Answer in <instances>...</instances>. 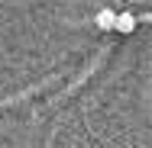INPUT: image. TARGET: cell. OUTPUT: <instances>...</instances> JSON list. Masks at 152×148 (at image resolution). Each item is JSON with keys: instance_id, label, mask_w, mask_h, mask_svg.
<instances>
[{"instance_id": "6da1fadb", "label": "cell", "mask_w": 152, "mask_h": 148, "mask_svg": "<svg viewBox=\"0 0 152 148\" xmlns=\"http://www.w3.org/2000/svg\"><path fill=\"white\" fill-rule=\"evenodd\" d=\"M117 16H120L117 10L104 6V10H100V13L94 16V26H97V29H104V32H110V29H117Z\"/></svg>"}, {"instance_id": "7a4b0ae2", "label": "cell", "mask_w": 152, "mask_h": 148, "mask_svg": "<svg viewBox=\"0 0 152 148\" xmlns=\"http://www.w3.org/2000/svg\"><path fill=\"white\" fill-rule=\"evenodd\" d=\"M133 29H136V16H133V13H120V16H117V32H120V35H129Z\"/></svg>"}]
</instances>
